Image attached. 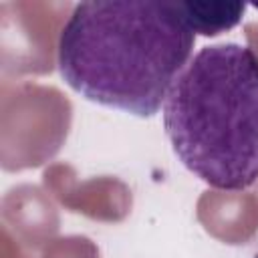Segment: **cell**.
<instances>
[{"label":"cell","instance_id":"cell-1","mask_svg":"<svg viewBox=\"0 0 258 258\" xmlns=\"http://www.w3.org/2000/svg\"><path fill=\"white\" fill-rule=\"evenodd\" d=\"M196 32L177 2H81L60 28L64 83L97 105L153 117L191 58Z\"/></svg>","mask_w":258,"mask_h":258},{"label":"cell","instance_id":"cell-2","mask_svg":"<svg viewBox=\"0 0 258 258\" xmlns=\"http://www.w3.org/2000/svg\"><path fill=\"white\" fill-rule=\"evenodd\" d=\"M163 127L187 171L216 189L258 181V56L238 42L200 48L163 103Z\"/></svg>","mask_w":258,"mask_h":258},{"label":"cell","instance_id":"cell-3","mask_svg":"<svg viewBox=\"0 0 258 258\" xmlns=\"http://www.w3.org/2000/svg\"><path fill=\"white\" fill-rule=\"evenodd\" d=\"M187 26L204 36H216L234 28L246 10L244 2H212V0H183L177 2Z\"/></svg>","mask_w":258,"mask_h":258},{"label":"cell","instance_id":"cell-4","mask_svg":"<svg viewBox=\"0 0 258 258\" xmlns=\"http://www.w3.org/2000/svg\"><path fill=\"white\" fill-rule=\"evenodd\" d=\"M256 8H258V4H256Z\"/></svg>","mask_w":258,"mask_h":258}]
</instances>
